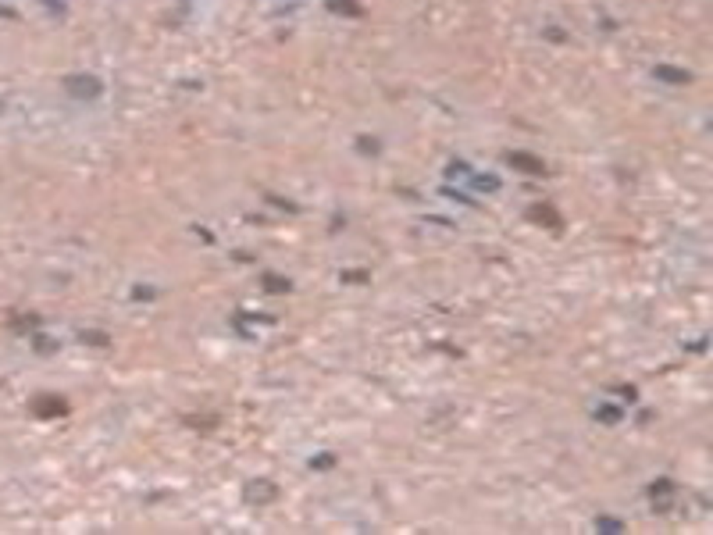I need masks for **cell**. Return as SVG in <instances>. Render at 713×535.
I'll return each mask as SVG.
<instances>
[{
    "instance_id": "obj_3",
    "label": "cell",
    "mask_w": 713,
    "mask_h": 535,
    "mask_svg": "<svg viewBox=\"0 0 713 535\" xmlns=\"http://www.w3.org/2000/svg\"><path fill=\"white\" fill-rule=\"evenodd\" d=\"M510 160H513V165H521V168H528L531 175H539V171H546V168H542V160H531V157H524V154H513Z\"/></svg>"
},
{
    "instance_id": "obj_2",
    "label": "cell",
    "mask_w": 713,
    "mask_h": 535,
    "mask_svg": "<svg viewBox=\"0 0 713 535\" xmlns=\"http://www.w3.org/2000/svg\"><path fill=\"white\" fill-rule=\"evenodd\" d=\"M68 86H71V93H79V97L82 93H89V97L97 93V79H68Z\"/></svg>"
},
{
    "instance_id": "obj_1",
    "label": "cell",
    "mask_w": 713,
    "mask_h": 535,
    "mask_svg": "<svg viewBox=\"0 0 713 535\" xmlns=\"http://www.w3.org/2000/svg\"><path fill=\"white\" fill-rule=\"evenodd\" d=\"M32 410H36L40 418H53V414H64V403H61L58 396H40V400L32 403Z\"/></svg>"
}]
</instances>
